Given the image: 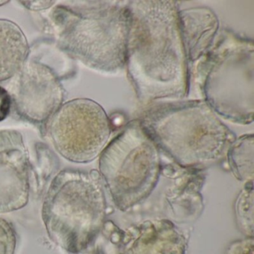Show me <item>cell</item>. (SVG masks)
<instances>
[{
  "label": "cell",
  "mask_w": 254,
  "mask_h": 254,
  "mask_svg": "<svg viewBox=\"0 0 254 254\" xmlns=\"http://www.w3.org/2000/svg\"><path fill=\"white\" fill-rule=\"evenodd\" d=\"M180 27L188 60L201 57L213 41L218 30L216 16L206 8L179 11Z\"/></svg>",
  "instance_id": "11"
},
{
  "label": "cell",
  "mask_w": 254,
  "mask_h": 254,
  "mask_svg": "<svg viewBox=\"0 0 254 254\" xmlns=\"http://www.w3.org/2000/svg\"><path fill=\"white\" fill-rule=\"evenodd\" d=\"M234 212L239 230L246 237H254V183L245 184L235 202Z\"/></svg>",
  "instance_id": "14"
},
{
  "label": "cell",
  "mask_w": 254,
  "mask_h": 254,
  "mask_svg": "<svg viewBox=\"0 0 254 254\" xmlns=\"http://www.w3.org/2000/svg\"><path fill=\"white\" fill-rule=\"evenodd\" d=\"M29 55L27 40L13 22L0 20V81L14 77Z\"/></svg>",
  "instance_id": "12"
},
{
  "label": "cell",
  "mask_w": 254,
  "mask_h": 254,
  "mask_svg": "<svg viewBox=\"0 0 254 254\" xmlns=\"http://www.w3.org/2000/svg\"><path fill=\"white\" fill-rule=\"evenodd\" d=\"M115 254H185L187 239L170 221H145L120 230Z\"/></svg>",
  "instance_id": "10"
},
{
  "label": "cell",
  "mask_w": 254,
  "mask_h": 254,
  "mask_svg": "<svg viewBox=\"0 0 254 254\" xmlns=\"http://www.w3.org/2000/svg\"><path fill=\"white\" fill-rule=\"evenodd\" d=\"M141 123L158 147L185 169L215 163L236 139L208 103L202 101L157 108Z\"/></svg>",
  "instance_id": "4"
},
{
  "label": "cell",
  "mask_w": 254,
  "mask_h": 254,
  "mask_svg": "<svg viewBox=\"0 0 254 254\" xmlns=\"http://www.w3.org/2000/svg\"><path fill=\"white\" fill-rule=\"evenodd\" d=\"M59 5L51 13L61 50L97 70L126 62L128 8L103 2Z\"/></svg>",
  "instance_id": "3"
},
{
  "label": "cell",
  "mask_w": 254,
  "mask_h": 254,
  "mask_svg": "<svg viewBox=\"0 0 254 254\" xmlns=\"http://www.w3.org/2000/svg\"><path fill=\"white\" fill-rule=\"evenodd\" d=\"M46 126L58 152L77 163L95 160L111 135L106 113L99 104L87 99H74L62 105Z\"/></svg>",
  "instance_id": "7"
},
{
  "label": "cell",
  "mask_w": 254,
  "mask_h": 254,
  "mask_svg": "<svg viewBox=\"0 0 254 254\" xmlns=\"http://www.w3.org/2000/svg\"><path fill=\"white\" fill-rule=\"evenodd\" d=\"M14 77L9 94L17 115L33 124L47 125L64 98L59 75L48 65L30 59Z\"/></svg>",
  "instance_id": "8"
},
{
  "label": "cell",
  "mask_w": 254,
  "mask_h": 254,
  "mask_svg": "<svg viewBox=\"0 0 254 254\" xmlns=\"http://www.w3.org/2000/svg\"><path fill=\"white\" fill-rule=\"evenodd\" d=\"M160 171L158 145L138 121L129 123L104 148L99 159V175L121 211L148 197Z\"/></svg>",
  "instance_id": "5"
},
{
  "label": "cell",
  "mask_w": 254,
  "mask_h": 254,
  "mask_svg": "<svg viewBox=\"0 0 254 254\" xmlns=\"http://www.w3.org/2000/svg\"><path fill=\"white\" fill-rule=\"evenodd\" d=\"M254 237H246L231 242L226 250V254H254Z\"/></svg>",
  "instance_id": "16"
},
{
  "label": "cell",
  "mask_w": 254,
  "mask_h": 254,
  "mask_svg": "<svg viewBox=\"0 0 254 254\" xmlns=\"http://www.w3.org/2000/svg\"><path fill=\"white\" fill-rule=\"evenodd\" d=\"M16 242L14 227L8 221L0 218V254H14Z\"/></svg>",
  "instance_id": "15"
},
{
  "label": "cell",
  "mask_w": 254,
  "mask_h": 254,
  "mask_svg": "<svg viewBox=\"0 0 254 254\" xmlns=\"http://www.w3.org/2000/svg\"><path fill=\"white\" fill-rule=\"evenodd\" d=\"M126 62L143 100L182 97L188 59L173 2H135L128 7Z\"/></svg>",
  "instance_id": "1"
},
{
  "label": "cell",
  "mask_w": 254,
  "mask_h": 254,
  "mask_svg": "<svg viewBox=\"0 0 254 254\" xmlns=\"http://www.w3.org/2000/svg\"><path fill=\"white\" fill-rule=\"evenodd\" d=\"M208 64L204 87L208 105L230 121L239 124L252 123L253 43L232 34L225 35L212 52Z\"/></svg>",
  "instance_id": "6"
},
{
  "label": "cell",
  "mask_w": 254,
  "mask_h": 254,
  "mask_svg": "<svg viewBox=\"0 0 254 254\" xmlns=\"http://www.w3.org/2000/svg\"><path fill=\"white\" fill-rule=\"evenodd\" d=\"M99 172L64 169L44 197L42 218L51 240L71 254L84 252L103 228L106 199Z\"/></svg>",
  "instance_id": "2"
},
{
  "label": "cell",
  "mask_w": 254,
  "mask_h": 254,
  "mask_svg": "<svg viewBox=\"0 0 254 254\" xmlns=\"http://www.w3.org/2000/svg\"><path fill=\"white\" fill-rule=\"evenodd\" d=\"M254 135L247 134L235 139L227 151L230 169L240 181H254Z\"/></svg>",
  "instance_id": "13"
},
{
  "label": "cell",
  "mask_w": 254,
  "mask_h": 254,
  "mask_svg": "<svg viewBox=\"0 0 254 254\" xmlns=\"http://www.w3.org/2000/svg\"><path fill=\"white\" fill-rule=\"evenodd\" d=\"M12 100L9 93L3 87H0V122L3 121L9 115Z\"/></svg>",
  "instance_id": "17"
},
{
  "label": "cell",
  "mask_w": 254,
  "mask_h": 254,
  "mask_svg": "<svg viewBox=\"0 0 254 254\" xmlns=\"http://www.w3.org/2000/svg\"><path fill=\"white\" fill-rule=\"evenodd\" d=\"M31 164L23 136L15 130H0V213L26 206Z\"/></svg>",
  "instance_id": "9"
}]
</instances>
